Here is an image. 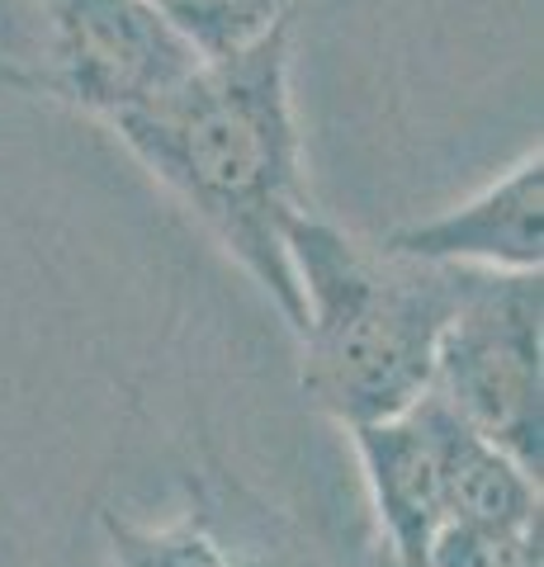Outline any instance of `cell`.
I'll return each instance as SVG.
<instances>
[{
    "label": "cell",
    "instance_id": "cell-6",
    "mask_svg": "<svg viewBox=\"0 0 544 567\" xmlns=\"http://www.w3.org/2000/svg\"><path fill=\"white\" fill-rule=\"evenodd\" d=\"M398 256L531 275L544 265V156L531 152L473 199L379 237Z\"/></svg>",
    "mask_w": 544,
    "mask_h": 567
},
{
    "label": "cell",
    "instance_id": "cell-11",
    "mask_svg": "<svg viewBox=\"0 0 544 567\" xmlns=\"http://www.w3.org/2000/svg\"><path fill=\"white\" fill-rule=\"evenodd\" d=\"M43 0H0V85L39 95Z\"/></svg>",
    "mask_w": 544,
    "mask_h": 567
},
{
    "label": "cell",
    "instance_id": "cell-12",
    "mask_svg": "<svg viewBox=\"0 0 544 567\" xmlns=\"http://www.w3.org/2000/svg\"><path fill=\"white\" fill-rule=\"evenodd\" d=\"M370 567H402V563H398L383 544H374V548H370Z\"/></svg>",
    "mask_w": 544,
    "mask_h": 567
},
{
    "label": "cell",
    "instance_id": "cell-2",
    "mask_svg": "<svg viewBox=\"0 0 544 567\" xmlns=\"http://www.w3.org/2000/svg\"><path fill=\"white\" fill-rule=\"evenodd\" d=\"M285 246L304 298L308 402L346 431L408 412L431 388L435 346L473 265L398 256L346 237L312 208L289 223Z\"/></svg>",
    "mask_w": 544,
    "mask_h": 567
},
{
    "label": "cell",
    "instance_id": "cell-1",
    "mask_svg": "<svg viewBox=\"0 0 544 567\" xmlns=\"http://www.w3.org/2000/svg\"><path fill=\"white\" fill-rule=\"evenodd\" d=\"M289 39L294 14L252 48L204 58L181 85L119 114L110 128L298 331L304 298L285 233L308 213V194L289 100Z\"/></svg>",
    "mask_w": 544,
    "mask_h": 567
},
{
    "label": "cell",
    "instance_id": "cell-7",
    "mask_svg": "<svg viewBox=\"0 0 544 567\" xmlns=\"http://www.w3.org/2000/svg\"><path fill=\"white\" fill-rule=\"evenodd\" d=\"M445 425V496H450V525H535L540 511V473L521 468L512 454L441 406Z\"/></svg>",
    "mask_w": 544,
    "mask_h": 567
},
{
    "label": "cell",
    "instance_id": "cell-9",
    "mask_svg": "<svg viewBox=\"0 0 544 567\" xmlns=\"http://www.w3.org/2000/svg\"><path fill=\"white\" fill-rule=\"evenodd\" d=\"M104 535L114 544L119 567H237V558L195 520L171 525V529H147L104 511Z\"/></svg>",
    "mask_w": 544,
    "mask_h": 567
},
{
    "label": "cell",
    "instance_id": "cell-5",
    "mask_svg": "<svg viewBox=\"0 0 544 567\" xmlns=\"http://www.w3.org/2000/svg\"><path fill=\"white\" fill-rule=\"evenodd\" d=\"M350 440L374 496L379 544L402 567H427L431 539L450 525L441 402L421 393L408 412L350 425Z\"/></svg>",
    "mask_w": 544,
    "mask_h": 567
},
{
    "label": "cell",
    "instance_id": "cell-8",
    "mask_svg": "<svg viewBox=\"0 0 544 567\" xmlns=\"http://www.w3.org/2000/svg\"><path fill=\"white\" fill-rule=\"evenodd\" d=\"M147 6L185 33L199 58H227V52L252 48L294 14V0H147Z\"/></svg>",
    "mask_w": 544,
    "mask_h": 567
},
{
    "label": "cell",
    "instance_id": "cell-4",
    "mask_svg": "<svg viewBox=\"0 0 544 567\" xmlns=\"http://www.w3.org/2000/svg\"><path fill=\"white\" fill-rule=\"evenodd\" d=\"M204 58L147 0H43L39 95L114 123L181 85Z\"/></svg>",
    "mask_w": 544,
    "mask_h": 567
},
{
    "label": "cell",
    "instance_id": "cell-10",
    "mask_svg": "<svg viewBox=\"0 0 544 567\" xmlns=\"http://www.w3.org/2000/svg\"><path fill=\"white\" fill-rule=\"evenodd\" d=\"M427 567H544V520L535 525L454 520L431 539Z\"/></svg>",
    "mask_w": 544,
    "mask_h": 567
},
{
    "label": "cell",
    "instance_id": "cell-3",
    "mask_svg": "<svg viewBox=\"0 0 544 567\" xmlns=\"http://www.w3.org/2000/svg\"><path fill=\"white\" fill-rule=\"evenodd\" d=\"M427 393L521 468H544V279L469 270Z\"/></svg>",
    "mask_w": 544,
    "mask_h": 567
}]
</instances>
